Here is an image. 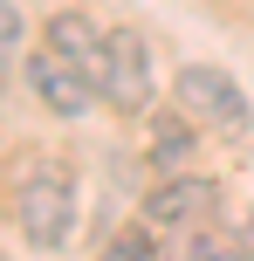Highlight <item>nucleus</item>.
<instances>
[{"instance_id":"423d86ee","label":"nucleus","mask_w":254,"mask_h":261,"mask_svg":"<svg viewBox=\"0 0 254 261\" xmlns=\"http://www.w3.org/2000/svg\"><path fill=\"white\" fill-rule=\"evenodd\" d=\"M41 41H48V48H62L69 62L82 69V76H103V28L90 21V14L82 7H62V14H48V28H41Z\"/></svg>"},{"instance_id":"f257e3e1","label":"nucleus","mask_w":254,"mask_h":261,"mask_svg":"<svg viewBox=\"0 0 254 261\" xmlns=\"http://www.w3.org/2000/svg\"><path fill=\"white\" fill-rule=\"evenodd\" d=\"M76 213H82V186L69 165H35L14 193V227L35 254H62L76 234Z\"/></svg>"},{"instance_id":"9b49d317","label":"nucleus","mask_w":254,"mask_h":261,"mask_svg":"<svg viewBox=\"0 0 254 261\" xmlns=\"http://www.w3.org/2000/svg\"><path fill=\"white\" fill-rule=\"evenodd\" d=\"M7 90H14V55L0 48V103H7Z\"/></svg>"},{"instance_id":"7ed1b4c3","label":"nucleus","mask_w":254,"mask_h":261,"mask_svg":"<svg viewBox=\"0 0 254 261\" xmlns=\"http://www.w3.org/2000/svg\"><path fill=\"white\" fill-rule=\"evenodd\" d=\"M96 96L110 103V117H151L158 110V69H151V41L137 28H103Z\"/></svg>"},{"instance_id":"0eeeda50","label":"nucleus","mask_w":254,"mask_h":261,"mask_svg":"<svg viewBox=\"0 0 254 261\" xmlns=\"http://www.w3.org/2000/svg\"><path fill=\"white\" fill-rule=\"evenodd\" d=\"M192 151H200V124H192L179 103H172V110H151V144H145L151 179H158V172H186Z\"/></svg>"},{"instance_id":"6e6552de","label":"nucleus","mask_w":254,"mask_h":261,"mask_svg":"<svg viewBox=\"0 0 254 261\" xmlns=\"http://www.w3.org/2000/svg\"><path fill=\"white\" fill-rule=\"evenodd\" d=\"M103 248H110V254H124V261H145V254H165V234L145 220V213H137L131 227H117V234L103 241Z\"/></svg>"},{"instance_id":"f03ea898","label":"nucleus","mask_w":254,"mask_h":261,"mask_svg":"<svg viewBox=\"0 0 254 261\" xmlns=\"http://www.w3.org/2000/svg\"><path fill=\"white\" fill-rule=\"evenodd\" d=\"M172 103L186 110L200 130L227 138V144H247V138H254V103H247V90H241L220 62H179V76H172Z\"/></svg>"},{"instance_id":"9d476101","label":"nucleus","mask_w":254,"mask_h":261,"mask_svg":"<svg viewBox=\"0 0 254 261\" xmlns=\"http://www.w3.org/2000/svg\"><path fill=\"white\" fill-rule=\"evenodd\" d=\"M234 254H254V213H247L241 227H234Z\"/></svg>"},{"instance_id":"20e7f679","label":"nucleus","mask_w":254,"mask_h":261,"mask_svg":"<svg viewBox=\"0 0 254 261\" xmlns=\"http://www.w3.org/2000/svg\"><path fill=\"white\" fill-rule=\"evenodd\" d=\"M137 213H145V220L165 234V248H172L186 227L220 220V179H200V172H158L151 193L137 199Z\"/></svg>"},{"instance_id":"1a4fd4ad","label":"nucleus","mask_w":254,"mask_h":261,"mask_svg":"<svg viewBox=\"0 0 254 261\" xmlns=\"http://www.w3.org/2000/svg\"><path fill=\"white\" fill-rule=\"evenodd\" d=\"M21 41H27V21H21V7H14V0H0V48H21Z\"/></svg>"},{"instance_id":"39448f33","label":"nucleus","mask_w":254,"mask_h":261,"mask_svg":"<svg viewBox=\"0 0 254 261\" xmlns=\"http://www.w3.org/2000/svg\"><path fill=\"white\" fill-rule=\"evenodd\" d=\"M21 83H27V96H35L48 117H90V110L103 103V96H96V83L82 76V69L69 62L62 48H48V41H41V48H27Z\"/></svg>"}]
</instances>
